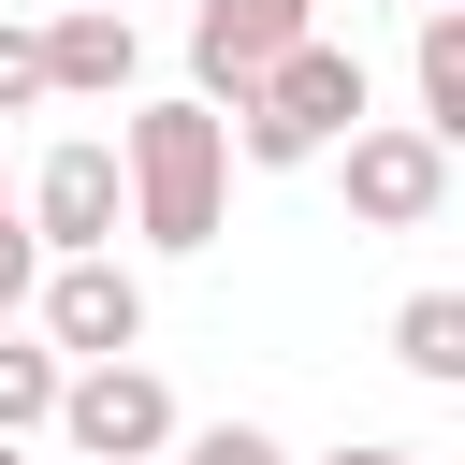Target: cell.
I'll list each match as a JSON object with an SVG mask.
<instances>
[{
  "label": "cell",
  "instance_id": "1",
  "mask_svg": "<svg viewBox=\"0 0 465 465\" xmlns=\"http://www.w3.org/2000/svg\"><path fill=\"white\" fill-rule=\"evenodd\" d=\"M116 174H131V232H145V247H218V189H232L218 102H131Z\"/></svg>",
  "mask_w": 465,
  "mask_h": 465
},
{
  "label": "cell",
  "instance_id": "2",
  "mask_svg": "<svg viewBox=\"0 0 465 465\" xmlns=\"http://www.w3.org/2000/svg\"><path fill=\"white\" fill-rule=\"evenodd\" d=\"M363 102H378V73H363L349 44H320V29H305L291 58H262V73L232 87V116H218V131H232V160L291 174V160H320V145H334V131H349Z\"/></svg>",
  "mask_w": 465,
  "mask_h": 465
},
{
  "label": "cell",
  "instance_id": "3",
  "mask_svg": "<svg viewBox=\"0 0 465 465\" xmlns=\"http://www.w3.org/2000/svg\"><path fill=\"white\" fill-rule=\"evenodd\" d=\"M320 160L349 174V218H363V232H421V218L450 203V145H436L421 116H349Z\"/></svg>",
  "mask_w": 465,
  "mask_h": 465
},
{
  "label": "cell",
  "instance_id": "4",
  "mask_svg": "<svg viewBox=\"0 0 465 465\" xmlns=\"http://www.w3.org/2000/svg\"><path fill=\"white\" fill-rule=\"evenodd\" d=\"M58 436H73V465H145V450H174V392H160V363H131V349L58 363Z\"/></svg>",
  "mask_w": 465,
  "mask_h": 465
},
{
  "label": "cell",
  "instance_id": "5",
  "mask_svg": "<svg viewBox=\"0 0 465 465\" xmlns=\"http://www.w3.org/2000/svg\"><path fill=\"white\" fill-rule=\"evenodd\" d=\"M29 305H44V349H58V363H102V349H145V276H131L116 247H73L58 276H29Z\"/></svg>",
  "mask_w": 465,
  "mask_h": 465
},
{
  "label": "cell",
  "instance_id": "6",
  "mask_svg": "<svg viewBox=\"0 0 465 465\" xmlns=\"http://www.w3.org/2000/svg\"><path fill=\"white\" fill-rule=\"evenodd\" d=\"M15 218H29V247H58V262H73V247H116V218H131L116 145H87V131H73V145H44V174L15 189Z\"/></svg>",
  "mask_w": 465,
  "mask_h": 465
},
{
  "label": "cell",
  "instance_id": "7",
  "mask_svg": "<svg viewBox=\"0 0 465 465\" xmlns=\"http://www.w3.org/2000/svg\"><path fill=\"white\" fill-rule=\"evenodd\" d=\"M305 44V0H189V73H203V102H232L262 58H291Z\"/></svg>",
  "mask_w": 465,
  "mask_h": 465
},
{
  "label": "cell",
  "instance_id": "8",
  "mask_svg": "<svg viewBox=\"0 0 465 465\" xmlns=\"http://www.w3.org/2000/svg\"><path fill=\"white\" fill-rule=\"evenodd\" d=\"M131 73H145V44H131V15H116V0L44 15V102H116Z\"/></svg>",
  "mask_w": 465,
  "mask_h": 465
},
{
  "label": "cell",
  "instance_id": "9",
  "mask_svg": "<svg viewBox=\"0 0 465 465\" xmlns=\"http://www.w3.org/2000/svg\"><path fill=\"white\" fill-rule=\"evenodd\" d=\"M407 87H421V131H436V145H465V0H421Z\"/></svg>",
  "mask_w": 465,
  "mask_h": 465
},
{
  "label": "cell",
  "instance_id": "10",
  "mask_svg": "<svg viewBox=\"0 0 465 465\" xmlns=\"http://www.w3.org/2000/svg\"><path fill=\"white\" fill-rule=\"evenodd\" d=\"M392 363L450 392V378H465V291H407V305H392Z\"/></svg>",
  "mask_w": 465,
  "mask_h": 465
},
{
  "label": "cell",
  "instance_id": "11",
  "mask_svg": "<svg viewBox=\"0 0 465 465\" xmlns=\"http://www.w3.org/2000/svg\"><path fill=\"white\" fill-rule=\"evenodd\" d=\"M44 421H58V349H29L0 320V436H44Z\"/></svg>",
  "mask_w": 465,
  "mask_h": 465
},
{
  "label": "cell",
  "instance_id": "12",
  "mask_svg": "<svg viewBox=\"0 0 465 465\" xmlns=\"http://www.w3.org/2000/svg\"><path fill=\"white\" fill-rule=\"evenodd\" d=\"M29 102H44V29L0 15V116H29Z\"/></svg>",
  "mask_w": 465,
  "mask_h": 465
},
{
  "label": "cell",
  "instance_id": "13",
  "mask_svg": "<svg viewBox=\"0 0 465 465\" xmlns=\"http://www.w3.org/2000/svg\"><path fill=\"white\" fill-rule=\"evenodd\" d=\"M189 465H291V450H276L262 421H203V436H189Z\"/></svg>",
  "mask_w": 465,
  "mask_h": 465
},
{
  "label": "cell",
  "instance_id": "14",
  "mask_svg": "<svg viewBox=\"0 0 465 465\" xmlns=\"http://www.w3.org/2000/svg\"><path fill=\"white\" fill-rule=\"evenodd\" d=\"M29 276H44V247H29V218H0V320L29 305Z\"/></svg>",
  "mask_w": 465,
  "mask_h": 465
},
{
  "label": "cell",
  "instance_id": "15",
  "mask_svg": "<svg viewBox=\"0 0 465 465\" xmlns=\"http://www.w3.org/2000/svg\"><path fill=\"white\" fill-rule=\"evenodd\" d=\"M334 465H421V450H334Z\"/></svg>",
  "mask_w": 465,
  "mask_h": 465
},
{
  "label": "cell",
  "instance_id": "16",
  "mask_svg": "<svg viewBox=\"0 0 465 465\" xmlns=\"http://www.w3.org/2000/svg\"><path fill=\"white\" fill-rule=\"evenodd\" d=\"M0 218H15V174H0Z\"/></svg>",
  "mask_w": 465,
  "mask_h": 465
},
{
  "label": "cell",
  "instance_id": "17",
  "mask_svg": "<svg viewBox=\"0 0 465 465\" xmlns=\"http://www.w3.org/2000/svg\"><path fill=\"white\" fill-rule=\"evenodd\" d=\"M0 465H29V450H15V436H0Z\"/></svg>",
  "mask_w": 465,
  "mask_h": 465
},
{
  "label": "cell",
  "instance_id": "18",
  "mask_svg": "<svg viewBox=\"0 0 465 465\" xmlns=\"http://www.w3.org/2000/svg\"><path fill=\"white\" fill-rule=\"evenodd\" d=\"M407 15H421V0H407Z\"/></svg>",
  "mask_w": 465,
  "mask_h": 465
}]
</instances>
